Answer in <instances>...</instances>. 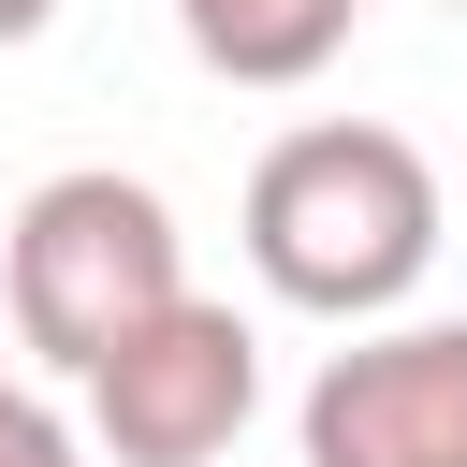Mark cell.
Wrapping results in <instances>:
<instances>
[{"mask_svg": "<svg viewBox=\"0 0 467 467\" xmlns=\"http://www.w3.org/2000/svg\"><path fill=\"white\" fill-rule=\"evenodd\" d=\"M438 234H452V219H438V161H423L394 117H306V131H277V146L248 161V263H263V292L306 306V321L379 336V321L423 292Z\"/></svg>", "mask_w": 467, "mask_h": 467, "instance_id": "6da1fadb", "label": "cell"}, {"mask_svg": "<svg viewBox=\"0 0 467 467\" xmlns=\"http://www.w3.org/2000/svg\"><path fill=\"white\" fill-rule=\"evenodd\" d=\"M350 15L365 0H175L190 58L219 88H306V73H336L350 58Z\"/></svg>", "mask_w": 467, "mask_h": 467, "instance_id": "5b68a950", "label": "cell"}, {"mask_svg": "<svg viewBox=\"0 0 467 467\" xmlns=\"http://www.w3.org/2000/svg\"><path fill=\"white\" fill-rule=\"evenodd\" d=\"M15 394H29V379H15V365H0V409H15Z\"/></svg>", "mask_w": 467, "mask_h": 467, "instance_id": "ba28073f", "label": "cell"}, {"mask_svg": "<svg viewBox=\"0 0 467 467\" xmlns=\"http://www.w3.org/2000/svg\"><path fill=\"white\" fill-rule=\"evenodd\" d=\"M0 467H88V438H73L44 394H15V409H0Z\"/></svg>", "mask_w": 467, "mask_h": 467, "instance_id": "8992f818", "label": "cell"}, {"mask_svg": "<svg viewBox=\"0 0 467 467\" xmlns=\"http://www.w3.org/2000/svg\"><path fill=\"white\" fill-rule=\"evenodd\" d=\"M438 15H467V0H438Z\"/></svg>", "mask_w": 467, "mask_h": 467, "instance_id": "9c48e42d", "label": "cell"}, {"mask_svg": "<svg viewBox=\"0 0 467 467\" xmlns=\"http://www.w3.org/2000/svg\"><path fill=\"white\" fill-rule=\"evenodd\" d=\"M263 409V336L219 306V292H175L102 379H88V438L117 467H219Z\"/></svg>", "mask_w": 467, "mask_h": 467, "instance_id": "3957f363", "label": "cell"}, {"mask_svg": "<svg viewBox=\"0 0 467 467\" xmlns=\"http://www.w3.org/2000/svg\"><path fill=\"white\" fill-rule=\"evenodd\" d=\"M58 29V0H0V44H44Z\"/></svg>", "mask_w": 467, "mask_h": 467, "instance_id": "52a82bcc", "label": "cell"}, {"mask_svg": "<svg viewBox=\"0 0 467 467\" xmlns=\"http://www.w3.org/2000/svg\"><path fill=\"white\" fill-rule=\"evenodd\" d=\"M292 438H306V467H467V306L321 350Z\"/></svg>", "mask_w": 467, "mask_h": 467, "instance_id": "277c9868", "label": "cell"}, {"mask_svg": "<svg viewBox=\"0 0 467 467\" xmlns=\"http://www.w3.org/2000/svg\"><path fill=\"white\" fill-rule=\"evenodd\" d=\"M190 292V248H175V204L117 161H73L15 204L0 234V306H15V350H44L73 394Z\"/></svg>", "mask_w": 467, "mask_h": 467, "instance_id": "7a4b0ae2", "label": "cell"}]
</instances>
